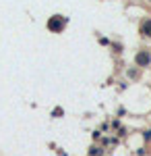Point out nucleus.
<instances>
[{
	"mask_svg": "<svg viewBox=\"0 0 151 156\" xmlns=\"http://www.w3.org/2000/svg\"><path fill=\"white\" fill-rule=\"evenodd\" d=\"M64 27H66V17H62V15H54V17H50V21H48V29H50V31L60 34Z\"/></svg>",
	"mask_w": 151,
	"mask_h": 156,
	"instance_id": "f257e3e1",
	"label": "nucleus"
},
{
	"mask_svg": "<svg viewBox=\"0 0 151 156\" xmlns=\"http://www.w3.org/2000/svg\"><path fill=\"white\" fill-rule=\"evenodd\" d=\"M149 54H147V52H139V54H137V65H139V67H147V65H149Z\"/></svg>",
	"mask_w": 151,
	"mask_h": 156,
	"instance_id": "f03ea898",
	"label": "nucleus"
},
{
	"mask_svg": "<svg viewBox=\"0 0 151 156\" xmlns=\"http://www.w3.org/2000/svg\"><path fill=\"white\" fill-rule=\"evenodd\" d=\"M141 34L147 36V37H151V19H145V21L141 23Z\"/></svg>",
	"mask_w": 151,
	"mask_h": 156,
	"instance_id": "7ed1b4c3",
	"label": "nucleus"
}]
</instances>
